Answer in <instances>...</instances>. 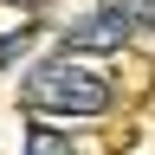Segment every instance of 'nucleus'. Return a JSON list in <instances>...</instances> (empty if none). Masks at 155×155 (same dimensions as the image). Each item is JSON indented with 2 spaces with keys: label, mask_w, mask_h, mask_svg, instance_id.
<instances>
[{
  "label": "nucleus",
  "mask_w": 155,
  "mask_h": 155,
  "mask_svg": "<svg viewBox=\"0 0 155 155\" xmlns=\"http://www.w3.org/2000/svg\"><path fill=\"white\" fill-rule=\"evenodd\" d=\"M26 110H39V116H104L110 110V78L78 65V52H58L26 78Z\"/></svg>",
  "instance_id": "1"
},
{
  "label": "nucleus",
  "mask_w": 155,
  "mask_h": 155,
  "mask_svg": "<svg viewBox=\"0 0 155 155\" xmlns=\"http://www.w3.org/2000/svg\"><path fill=\"white\" fill-rule=\"evenodd\" d=\"M123 39H129V19L110 7V13L84 19V26H71L65 32V52H110V45H123Z\"/></svg>",
  "instance_id": "2"
},
{
  "label": "nucleus",
  "mask_w": 155,
  "mask_h": 155,
  "mask_svg": "<svg viewBox=\"0 0 155 155\" xmlns=\"http://www.w3.org/2000/svg\"><path fill=\"white\" fill-rule=\"evenodd\" d=\"M19 155H71V136H65V129H52V123H32Z\"/></svg>",
  "instance_id": "3"
},
{
  "label": "nucleus",
  "mask_w": 155,
  "mask_h": 155,
  "mask_svg": "<svg viewBox=\"0 0 155 155\" xmlns=\"http://www.w3.org/2000/svg\"><path fill=\"white\" fill-rule=\"evenodd\" d=\"M123 19H155V0H110Z\"/></svg>",
  "instance_id": "4"
},
{
  "label": "nucleus",
  "mask_w": 155,
  "mask_h": 155,
  "mask_svg": "<svg viewBox=\"0 0 155 155\" xmlns=\"http://www.w3.org/2000/svg\"><path fill=\"white\" fill-rule=\"evenodd\" d=\"M26 7H32V0H26Z\"/></svg>",
  "instance_id": "5"
}]
</instances>
